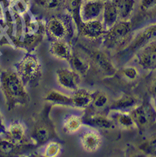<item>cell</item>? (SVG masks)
<instances>
[{
	"mask_svg": "<svg viewBox=\"0 0 156 157\" xmlns=\"http://www.w3.org/2000/svg\"><path fill=\"white\" fill-rule=\"evenodd\" d=\"M82 0H66L64 8L71 17H76V14L80 16V9Z\"/></svg>",
	"mask_w": 156,
	"mask_h": 157,
	"instance_id": "obj_27",
	"label": "cell"
},
{
	"mask_svg": "<svg viewBox=\"0 0 156 157\" xmlns=\"http://www.w3.org/2000/svg\"><path fill=\"white\" fill-rule=\"evenodd\" d=\"M46 31L54 40H65L70 33V24L61 17H53L46 25Z\"/></svg>",
	"mask_w": 156,
	"mask_h": 157,
	"instance_id": "obj_3",
	"label": "cell"
},
{
	"mask_svg": "<svg viewBox=\"0 0 156 157\" xmlns=\"http://www.w3.org/2000/svg\"><path fill=\"white\" fill-rule=\"evenodd\" d=\"M110 118L121 128L131 129L137 128L131 114L126 111L115 110L114 114L111 116Z\"/></svg>",
	"mask_w": 156,
	"mask_h": 157,
	"instance_id": "obj_18",
	"label": "cell"
},
{
	"mask_svg": "<svg viewBox=\"0 0 156 157\" xmlns=\"http://www.w3.org/2000/svg\"><path fill=\"white\" fill-rule=\"evenodd\" d=\"M156 3V0H142L141 8L143 11H147L153 7Z\"/></svg>",
	"mask_w": 156,
	"mask_h": 157,
	"instance_id": "obj_31",
	"label": "cell"
},
{
	"mask_svg": "<svg viewBox=\"0 0 156 157\" xmlns=\"http://www.w3.org/2000/svg\"><path fill=\"white\" fill-rule=\"evenodd\" d=\"M3 17V11H2V8L0 6V19H2Z\"/></svg>",
	"mask_w": 156,
	"mask_h": 157,
	"instance_id": "obj_34",
	"label": "cell"
},
{
	"mask_svg": "<svg viewBox=\"0 0 156 157\" xmlns=\"http://www.w3.org/2000/svg\"><path fill=\"white\" fill-rule=\"evenodd\" d=\"M82 119L79 116L72 115L69 116L63 123V129L68 133H75L79 131L82 125Z\"/></svg>",
	"mask_w": 156,
	"mask_h": 157,
	"instance_id": "obj_23",
	"label": "cell"
},
{
	"mask_svg": "<svg viewBox=\"0 0 156 157\" xmlns=\"http://www.w3.org/2000/svg\"><path fill=\"white\" fill-rule=\"evenodd\" d=\"M80 143L85 151L94 152L101 147L102 139L98 132L94 131H87L81 136Z\"/></svg>",
	"mask_w": 156,
	"mask_h": 157,
	"instance_id": "obj_12",
	"label": "cell"
},
{
	"mask_svg": "<svg viewBox=\"0 0 156 157\" xmlns=\"http://www.w3.org/2000/svg\"><path fill=\"white\" fill-rule=\"evenodd\" d=\"M61 151L60 144L57 142H50L44 149V156L47 157H54L58 156Z\"/></svg>",
	"mask_w": 156,
	"mask_h": 157,
	"instance_id": "obj_29",
	"label": "cell"
},
{
	"mask_svg": "<svg viewBox=\"0 0 156 157\" xmlns=\"http://www.w3.org/2000/svg\"><path fill=\"white\" fill-rule=\"evenodd\" d=\"M1 88L7 104L11 108L24 105L29 100V96L24 81L18 73L6 70L0 77Z\"/></svg>",
	"mask_w": 156,
	"mask_h": 157,
	"instance_id": "obj_1",
	"label": "cell"
},
{
	"mask_svg": "<svg viewBox=\"0 0 156 157\" xmlns=\"http://www.w3.org/2000/svg\"><path fill=\"white\" fill-rule=\"evenodd\" d=\"M114 2L117 8L119 17L124 21L132 12L134 1V0H115Z\"/></svg>",
	"mask_w": 156,
	"mask_h": 157,
	"instance_id": "obj_22",
	"label": "cell"
},
{
	"mask_svg": "<svg viewBox=\"0 0 156 157\" xmlns=\"http://www.w3.org/2000/svg\"><path fill=\"white\" fill-rule=\"evenodd\" d=\"M138 63L146 70L156 69V41L143 48L138 55Z\"/></svg>",
	"mask_w": 156,
	"mask_h": 157,
	"instance_id": "obj_8",
	"label": "cell"
},
{
	"mask_svg": "<svg viewBox=\"0 0 156 157\" xmlns=\"http://www.w3.org/2000/svg\"><path fill=\"white\" fill-rule=\"evenodd\" d=\"M59 85L63 89L75 92L79 89L80 75L72 69L61 68L56 72Z\"/></svg>",
	"mask_w": 156,
	"mask_h": 157,
	"instance_id": "obj_7",
	"label": "cell"
},
{
	"mask_svg": "<svg viewBox=\"0 0 156 157\" xmlns=\"http://www.w3.org/2000/svg\"><path fill=\"white\" fill-rule=\"evenodd\" d=\"M17 73L24 82L35 81L40 73L38 61L33 56H25L17 65Z\"/></svg>",
	"mask_w": 156,
	"mask_h": 157,
	"instance_id": "obj_2",
	"label": "cell"
},
{
	"mask_svg": "<svg viewBox=\"0 0 156 157\" xmlns=\"http://www.w3.org/2000/svg\"><path fill=\"white\" fill-rule=\"evenodd\" d=\"M91 60L98 70L106 75L115 73V68L108 56L102 51H94L90 55Z\"/></svg>",
	"mask_w": 156,
	"mask_h": 157,
	"instance_id": "obj_10",
	"label": "cell"
},
{
	"mask_svg": "<svg viewBox=\"0 0 156 157\" xmlns=\"http://www.w3.org/2000/svg\"><path fill=\"white\" fill-rule=\"evenodd\" d=\"M109 104V98L105 93L99 92L94 94V99L92 105L96 110H102L107 106Z\"/></svg>",
	"mask_w": 156,
	"mask_h": 157,
	"instance_id": "obj_25",
	"label": "cell"
},
{
	"mask_svg": "<svg viewBox=\"0 0 156 157\" xmlns=\"http://www.w3.org/2000/svg\"><path fill=\"white\" fill-rule=\"evenodd\" d=\"M104 4L102 0H86L82 2L80 9V19L82 23L98 20L103 13Z\"/></svg>",
	"mask_w": 156,
	"mask_h": 157,
	"instance_id": "obj_6",
	"label": "cell"
},
{
	"mask_svg": "<svg viewBox=\"0 0 156 157\" xmlns=\"http://www.w3.org/2000/svg\"><path fill=\"white\" fill-rule=\"evenodd\" d=\"M34 137L38 143H44L46 142L50 137L48 128L44 125H39L34 131Z\"/></svg>",
	"mask_w": 156,
	"mask_h": 157,
	"instance_id": "obj_28",
	"label": "cell"
},
{
	"mask_svg": "<svg viewBox=\"0 0 156 157\" xmlns=\"http://www.w3.org/2000/svg\"><path fill=\"white\" fill-rule=\"evenodd\" d=\"M72 69L80 76L87 74L90 67V60L79 53H72L69 60Z\"/></svg>",
	"mask_w": 156,
	"mask_h": 157,
	"instance_id": "obj_16",
	"label": "cell"
},
{
	"mask_svg": "<svg viewBox=\"0 0 156 157\" xmlns=\"http://www.w3.org/2000/svg\"><path fill=\"white\" fill-rule=\"evenodd\" d=\"M7 129L6 128V126L5 124V122H4L2 115L1 114V112H0V131L3 132H7Z\"/></svg>",
	"mask_w": 156,
	"mask_h": 157,
	"instance_id": "obj_33",
	"label": "cell"
},
{
	"mask_svg": "<svg viewBox=\"0 0 156 157\" xmlns=\"http://www.w3.org/2000/svg\"><path fill=\"white\" fill-rule=\"evenodd\" d=\"M39 6L49 12H56L64 8L66 0H39Z\"/></svg>",
	"mask_w": 156,
	"mask_h": 157,
	"instance_id": "obj_24",
	"label": "cell"
},
{
	"mask_svg": "<svg viewBox=\"0 0 156 157\" xmlns=\"http://www.w3.org/2000/svg\"><path fill=\"white\" fill-rule=\"evenodd\" d=\"M8 138L18 145H22L26 139L24 125L19 121L12 122L7 129Z\"/></svg>",
	"mask_w": 156,
	"mask_h": 157,
	"instance_id": "obj_17",
	"label": "cell"
},
{
	"mask_svg": "<svg viewBox=\"0 0 156 157\" xmlns=\"http://www.w3.org/2000/svg\"><path fill=\"white\" fill-rule=\"evenodd\" d=\"M139 106V100L131 95H124L113 101L111 108L113 110L126 111L129 109H134Z\"/></svg>",
	"mask_w": 156,
	"mask_h": 157,
	"instance_id": "obj_19",
	"label": "cell"
},
{
	"mask_svg": "<svg viewBox=\"0 0 156 157\" xmlns=\"http://www.w3.org/2000/svg\"><path fill=\"white\" fill-rule=\"evenodd\" d=\"M18 145L13 142L9 139L0 140V155L7 156L11 155L16 149Z\"/></svg>",
	"mask_w": 156,
	"mask_h": 157,
	"instance_id": "obj_26",
	"label": "cell"
},
{
	"mask_svg": "<svg viewBox=\"0 0 156 157\" xmlns=\"http://www.w3.org/2000/svg\"><path fill=\"white\" fill-rule=\"evenodd\" d=\"M44 100L47 102L68 105L71 104V96L64 94L57 90H50L46 94Z\"/></svg>",
	"mask_w": 156,
	"mask_h": 157,
	"instance_id": "obj_21",
	"label": "cell"
},
{
	"mask_svg": "<svg viewBox=\"0 0 156 157\" xmlns=\"http://www.w3.org/2000/svg\"><path fill=\"white\" fill-rule=\"evenodd\" d=\"M150 93L154 97H156V76L153 79L150 86Z\"/></svg>",
	"mask_w": 156,
	"mask_h": 157,
	"instance_id": "obj_32",
	"label": "cell"
},
{
	"mask_svg": "<svg viewBox=\"0 0 156 157\" xmlns=\"http://www.w3.org/2000/svg\"><path fill=\"white\" fill-rule=\"evenodd\" d=\"M103 24L106 30H109L117 24L119 18L117 8L113 2H105L103 11Z\"/></svg>",
	"mask_w": 156,
	"mask_h": 157,
	"instance_id": "obj_13",
	"label": "cell"
},
{
	"mask_svg": "<svg viewBox=\"0 0 156 157\" xmlns=\"http://www.w3.org/2000/svg\"><path fill=\"white\" fill-rule=\"evenodd\" d=\"M155 107H156V97H155Z\"/></svg>",
	"mask_w": 156,
	"mask_h": 157,
	"instance_id": "obj_35",
	"label": "cell"
},
{
	"mask_svg": "<svg viewBox=\"0 0 156 157\" xmlns=\"http://www.w3.org/2000/svg\"><path fill=\"white\" fill-rule=\"evenodd\" d=\"M121 74L127 79L129 81H134L138 76V71L135 67H127L121 70Z\"/></svg>",
	"mask_w": 156,
	"mask_h": 157,
	"instance_id": "obj_30",
	"label": "cell"
},
{
	"mask_svg": "<svg viewBox=\"0 0 156 157\" xmlns=\"http://www.w3.org/2000/svg\"><path fill=\"white\" fill-rule=\"evenodd\" d=\"M50 52L54 58L60 60H70L72 52L65 40H54L50 45Z\"/></svg>",
	"mask_w": 156,
	"mask_h": 157,
	"instance_id": "obj_14",
	"label": "cell"
},
{
	"mask_svg": "<svg viewBox=\"0 0 156 157\" xmlns=\"http://www.w3.org/2000/svg\"><path fill=\"white\" fill-rule=\"evenodd\" d=\"M88 122L93 126L102 129H110L113 127L114 122L110 117L102 114H93L88 117Z\"/></svg>",
	"mask_w": 156,
	"mask_h": 157,
	"instance_id": "obj_20",
	"label": "cell"
},
{
	"mask_svg": "<svg viewBox=\"0 0 156 157\" xmlns=\"http://www.w3.org/2000/svg\"><path fill=\"white\" fill-rule=\"evenodd\" d=\"M131 23L127 21H121L107 30L104 36L103 44L107 48H112L122 42L131 32Z\"/></svg>",
	"mask_w": 156,
	"mask_h": 157,
	"instance_id": "obj_4",
	"label": "cell"
},
{
	"mask_svg": "<svg viewBox=\"0 0 156 157\" xmlns=\"http://www.w3.org/2000/svg\"><path fill=\"white\" fill-rule=\"evenodd\" d=\"M94 94L83 89H78L71 96V105L79 109H86L92 105Z\"/></svg>",
	"mask_w": 156,
	"mask_h": 157,
	"instance_id": "obj_15",
	"label": "cell"
},
{
	"mask_svg": "<svg viewBox=\"0 0 156 157\" xmlns=\"http://www.w3.org/2000/svg\"><path fill=\"white\" fill-rule=\"evenodd\" d=\"M80 30L84 37L90 40H96L103 35L106 29L103 23L98 20H94L82 23Z\"/></svg>",
	"mask_w": 156,
	"mask_h": 157,
	"instance_id": "obj_11",
	"label": "cell"
},
{
	"mask_svg": "<svg viewBox=\"0 0 156 157\" xmlns=\"http://www.w3.org/2000/svg\"><path fill=\"white\" fill-rule=\"evenodd\" d=\"M156 41V25L143 30L134 39L128 48L127 51L134 52L144 48L149 44Z\"/></svg>",
	"mask_w": 156,
	"mask_h": 157,
	"instance_id": "obj_9",
	"label": "cell"
},
{
	"mask_svg": "<svg viewBox=\"0 0 156 157\" xmlns=\"http://www.w3.org/2000/svg\"><path fill=\"white\" fill-rule=\"evenodd\" d=\"M102 1H103V0H102Z\"/></svg>",
	"mask_w": 156,
	"mask_h": 157,
	"instance_id": "obj_36",
	"label": "cell"
},
{
	"mask_svg": "<svg viewBox=\"0 0 156 157\" xmlns=\"http://www.w3.org/2000/svg\"><path fill=\"white\" fill-rule=\"evenodd\" d=\"M137 128H146L156 120V110L149 103L138 106L131 113Z\"/></svg>",
	"mask_w": 156,
	"mask_h": 157,
	"instance_id": "obj_5",
	"label": "cell"
}]
</instances>
